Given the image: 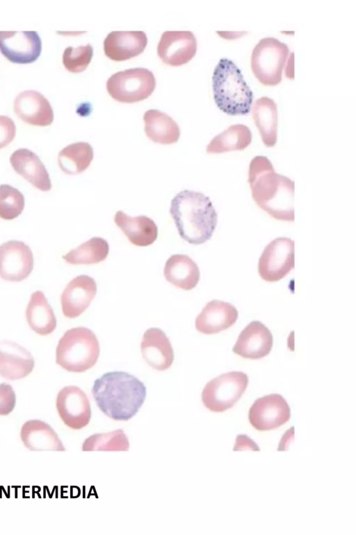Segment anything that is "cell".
Segmentation results:
<instances>
[{
	"label": "cell",
	"instance_id": "cell-17",
	"mask_svg": "<svg viewBox=\"0 0 356 535\" xmlns=\"http://www.w3.org/2000/svg\"><path fill=\"white\" fill-rule=\"evenodd\" d=\"M15 114L26 123L47 126L54 121V111L48 100L40 92L26 90L17 95L14 101Z\"/></svg>",
	"mask_w": 356,
	"mask_h": 535
},
{
	"label": "cell",
	"instance_id": "cell-19",
	"mask_svg": "<svg viewBox=\"0 0 356 535\" xmlns=\"http://www.w3.org/2000/svg\"><path fill=\"white\" fill-rule=\"evenodd\" d=\"M35 362L31 352L19 344L0 341V375L10 380L26 377L31 373Z\"/></svg>",
	"mask_w": 356,
	"mask_h": 535
},
{
	"label": "cell",
	"instance_id": "cell-6",
	"mask_svg": "<svg viewBox=\"0 0 356 535\" xmlns=\"http://www.w3.org/2000/svg\"><path fill=\"white\" fill-rule=\"evenodd\" d=\"M289 54L285 43L275 38H262L252 52L251 68L254 75L264 85L278 84Z\"/></svg>",
	"mask_w": 356,
	"mask_h": 535
},
{
	"label": "cell",
	"instance_id": "cell-16",
	"mask_svg": "<svg viewBox=\"0 0 356 535\" xmlns=\"http://www.w3.org/2000/svg\"><path fill=\"white\" fill-rule=\"evenodd\" d=\"M273 343L269 329L261 322L254 320L241 331L232 350L243 358L259 359L270 353Z\"/></svg>",
	"mask_w": 356,
	"mask_h": 535
},
{
	"label": "cell",
	"instance_id": "cell-36",
	"mask_svg": "<svg viewBox=\"0 0 356 535\" xmlns=\"http://www.w3.org/2000/svg\"><path fill=\"white\" fill-rule=\"evenodd\" d=\"M16 134L14 121L7 116H0V149L13 141Z\"/></svg>",
	"mask_w": 356,
	"mask_h": 535
},
{
	"label": "cell",
	"instance_id": "cell-22",
	"mask_svg": "<svg viewBox=\"0 0 356 535\" xmlns=\"http://www.w3.org/2000/svg\"><path fill=\"white\" fill-rule=\"evenodd\" d=\"M15 171L35 188L47 192L51 189V182L44 165L39 157L27 148H19L10 157Z\"/></svg>",
	"mask_w": 356,
	"mask_h": 535
},
{
	"label": "cell",
	"instance_id": "cell-13",
	"mask_svg": "<svg viewBox=\"0 0 356 535\" xmlns=\"http://www.w3.org/2000/svg\"><path fill=\"white\" fill-rule=\"evenodd\" d=\"M33 268L30 247L19 240H10L0 245V277L8 281L26 279Z\"/></svg>",
	"mask_w": 356,
	"mask_h": 535
},
{
	"label": "cell",
	"instance_id": "cell-34",
	"mask_svg": "<svg viewBox=\"0 0 356 535\" xmlns=\"http://www.w3.org/2000/svg\"><path fill=\"white\" fill-rule=\"evenodd\" d=\"M92 55L93 48L90 44L76 47L69 46L63 54V64L70 72H81L90 63Z\"/></svg>",
	"mask_w": 356,
	"mask_h": 535
},
{
	"label": "cell",
	"instance_id": "cell-27",
	"mask_svg": "<svg viewBox=\"0 0 356 535\" xmlns=\"http://www.w3.org/2000/svg\"><path fill=\"white\" fill-rule=\"evenodd\" d=\"M145 132L152 141L161 144L176 143L180 136L178 124L167 114L157 109L145 111Z\"/></svg>",
	"mask_w": 356,
	"mask_h": 535
},
{
	"label": "cell",
	"instance_id": "cell-26",
	"mask_svg": "<svg viewBox=\"0 0 356 535\" xmlns=\"http://www.w3.org/2000/svg\"><path fill=\"white\" fill-rule=\"evenodd\" d=\"M26 321L32 330L44 336L56 327V318L44 294L41 290L33 293L26 309Z\"/></svg>",
	"mask_w": 356,
	"mask_h": 535
},
{
	"label": "cell",
	"instance_id": "cell-18",
	"mask_svg": "<svg viewBox=\"0 0 356 535\" xmlns=\"http://www.w3.org/2000/svg\"><path fill=\"white\" fill-rule=\"evenodd\" d=\"M147 38L142 31H114L104 41L105 55L115 61H122L138 56L145 49Z\"/></svg>",
	"mask_w": 356,
	"mask_h": 535
},
{
	"label": "cell",
	"instance_id": "cell-31",
	"mask_svg": "<svg viewBox=\"0 0 356 535\" xmlns=\"http://www.w3.org/2000/svg\"><path fill=\"white\" fill-rule=\"evenodd\" d=\"M109 252L108 242L100 237H93L76 249L63 256L72 265H90L104 261Z\"/></svg>",
	"mask_w": 356,
	"mask_h": 535
},
{
	"label": "cell",
	"instance_id": "cell-35",
	"mask_svg": "<svg viewBox=\"0 0 356 535\" xmlns=\"http://www.w3.org/2000/svg\"><path fill=\"white\" fill-rule=\"evenodd\" d=\"M16 395L12 386L8 383L0 384V415L9 414L15 408Z\"/></svg>",
	"mask_w": 356,
	"mask_h": 535
},
{
	"label": "cell",
	"instance_id": "cell-5",
	"mask_svg": "<svg viewBox=\"0 0 356 535\" xmlns=\"http://www.w3.org/2000/svg\"><path fill=\"white\" fill-rule=\"evenodd\" d=\"M100 352L95 334L85 327L67 330L59 339L56 362L63 369L82 373L95 366Z\"/></svg>",
	"mask_w": 356,
	"mask_h": 535
},
{
	"label": "cell",
	"instance_id": "cell-2",
	"mask_svg": "<svg viewBox=\"0 0 356 535\" xmlns=\"http://www.w3.org/2000/svg\"><path fill=\"white\" fill-rule=\"evenodd\" d=\"M92 394L99 410L115 421L131 419L146 398V387L136 376L124 371H111L96 379Z\"/></svg>",
	"mask_w": 356,
	"mask_h": 535
},
{
	"label": "cell",
	"instance_id": "cell-12",
	"mask_svg": "<svg viewBox=\"0 0 356 535\" xmlns=\"http://www.w3.org/2000/svg\"><path fill=\"white\" fill-rule=\"evenodd\" d=\"M41 51V39L35 31H0V52L13 63H33Z\"/></svg>",
	"mask_w": 356,
	"mask_h": 535
},
{
	"label": "cell",
	"instance_id": "cell-15",
	"mask_svg": "<svg viewBox=\"0 0 356 535\" xmlns=\"http://www.w3.org/2000/svg\"><path fill=\"white\" fill-rule=\"evenodd\" d=\"M97 294L95 279L86 274L72 279L60 295L63 315L69 318L79 316L89 307Z\"/></svg>",
	"mask_w": 356,
	"mask_h": 535
},
{
	"label": "cell",
	"instance_id": "cell-1",
	"mask_svg": "<svg viewBox=\"0 0 356 535\" xmlns=\"http://www.w3.org/2000/svg\"><path fill=\"white\" fill-rule=\"evenodd\" d=\"M248 183L256 204L270 217L281 221H294V182L277 173L265 156L251 160Z\"/></svg>",
	"mask_w": 356,
	"mask_h": 535
},
{
	"label": "cell",
	"instance_id": "cell-28",
	"mask_svg": "<svg viewBox=\"0 0 356 535\" xmlns=\"http://www.w3.org/2000/svg\"><path fill=\"white\" fill-rule=\"evenodd\" d=\"M252 113L263 143L267 147H273L277 142V136L276 103L268 97H261L254 102Z\"/></svg>",
	"mask_w": 356,
	"mask_h": 535
},
{
	"label": "cell",
	"instance_id": "cell-10",
	"mask_svg": "<svg viewBox=\"0 0 356 535\" xmlns=\"http://www.w3.org/2000/svg\"><path fill=\"white\" fill-rule=\"evenodd\" d=\"M56 406L63 422L69 428L79 430L91 419V408L86 394L74 385L64 387L57 394Z\"/></svg>",
	"mask_w": 356,
	"mask_h": 535
},
{
	"label": "cell",
	"instance_id": "cell-14",
	"mask_svg": "<svg viewBox=\"0 0 356 535\" xmlns=\"http://www.w3.org/2000/svg\"><path fill=\"white\" fill-rule=\"evenodd\" d=\"M197 40L189 31H166L161 35L157 54L162 61L172 66L187 63L195 55Z\"/></svg>",
	"mask_w": 356,
	"mask_h": 535
},
{
	"label": "cell",
	"instance_id": "cell-8",
	"mask_svg": "<svg viewBox=\"0 0 356 535\" xmlns=\"http://www.w3.org/2000/svg\"><path fill=\"white\" fill-rule=\"evenodd\" d=\"M248 384V375L241 371L220 375L204 386L202 391V403L211 412H222L236 403Z\"/></svg>",
	"mask_w": 356,
	"mask_h": 535
},
{
	"label": "cell",
	"instance_id": "cell-24",
	"mask_svg": "<svg viewBox=\"0 0 356 535\" xmlns=\"http://www.w3.org/2000/svg\"><path fill=\"white\" fill-rule=\"evenodd\" d=\"M114 222L129 241L136 246H149L153 244L158 237L156 224L147 216L130 217L122 210H118L115 215Z\"/></svg>",
	"mask_w": 356,
	"mask_h": 535
},
{
	"label": "cell",
	"instance_id": "cell-3",
	"mask_svg": "<svg viewBox=\"0 0 356 535\" xmlns=\"http://www.w3.org/2000/svg\"><path fill=\"white\" fill-rule=\"evenodd\" d=\"M170 213L180 237L191 245L210 240L218 222L211 201L200 192H179L171 201Z\"/></svg>",
	"mask_w": 356,
	"mask_h": 535
},
{
	"label": "cell",
	"instance_id": "cell-37",
	"mask_svg": "<svg viewBox=\"0 0 356 535\" xmlns=\"http://www.w3.org/2000/svg\"><path fill=\"white\" fill-rule=\"evenodd\" d=\"M234 451L252 450L259 451L260 449L251 438L246 435H238L236 439Z\"/></svg>",
	"mask_w": 356,
	"mask_h": 535
},
{
	"label": "cell",
	"instance_id": "cell-21",
	"mask_svg": "<svg viewBox=\"0 0 356 535\" xmlns=\"http://www.w3.org/2000/svg\"><path fill=\"white\" fill-rule=\"evenodd\" d=\"M238 318L236 307L220 300L209 302L196 317V329L204 334H214L232 327Z\"/></svg>",
	"mask_w": 356,
	"mask_h": 535
},
{
	"label": "cell",
	"instance_id": "cell-30",
	"mask_svg": "<svg viewBox=\"0 0 356 535\" xmlns=\"http://www.w3.org/2000/svg\"><path fill=\"white\" fill-rule=\"evenodd\" d=\"M93 155V148L90 144L79 141L65 146L58 153V164L65 173L76 175L88 169Z\"/></svg>",
	"mask_w": 356,
	"mask_h": 535
},
{
	"label": "cell",
	"instance_id": "cell-33",
	"mask_svg": "<svg viewBox=\"0 0 356 535\" xmlns=\"http://www.w3.org/2000/svg\"><path fill=\"white\" fill-rule=\"evenodd\" d=\"M24 208V196L15 187L7 184L0 185V217L11 220L17 217Z\"/></svg>",
	"mask_w": 356,
	"mask_h": 535
},
{
	"label": "cell",
	"instance_id": "cell-25",
	"mask_svg": "<svg viewBox=\"0 0 356 535\" xmlns=\"http://www.w3.org/2000/svg\"><path fill=\"white\" fill-rule=\"evenodd\" d=\"M163 274L173 286L183 290L194 288L200 277L196 263L185 254H173L166 261Z\"/></svg>",
	"mask_w": 356,
	"mask_h": 535
},
{
	"label": "cell",
	"instance_id": "cell-23",
	"mask_svg": "<svg viewBox=\"0 0 356 535\" xmlns=\"http://www.w3.org/2000/svg\"><path fill=\"white\" fill-rule=\"evenodd\" d=\"M20 438L24 445L31 451H65L55 431L41 420L26 421L21 428Z\"/></svg>",
	"mask_w": 356,
	"mask_h": 535
},
{
	"label": "cell",
	"instance_id": "cell-4",
	"mask_svg": "<svg viewBox=\"0 0 356 535\" xmlns=\"http://www.w3.org/2000/svg\"><path fill=\"white\" fill-rule=\"evenodd\" d=\"M213 99L217 107L231 115H245L250 111L253 93L241 70L229 59H221L213 76Z\"/></svg>",
	"mask_w": 356,
	"mask_h": 535
},
{
	"label": "cell",
	"instance_id": "cell-11",
	"mask_svg": "<svg viewBox=\"0 0 356 535\" xmlns=\"http://www.w3.org/2000/svg\"><path fill=\"white\" fill-rule=\"evenodd\" d=\"M290 417V407L285 398L278 394L257 398L248 414L250 424L261 431L275 429L286 423Z\"/></svg>",
	"mask_w": 356,
	"mask_h": 535
},
{
	"label": "cell",
	"instance_id": "cell-29",
	"mask_svg": "<svg viewBox=\"0 0 356 535\" xmlns=\"http://www.w3.org/2000/svg\"><path fill=\"white\" fill-rule=\"evenodd\" d=\"M252 141L249 127L243 124H235L214 137L207 145V153L217 154L232 150H242Z\"/></svg>",
	"mask_w": 356,
	"mask_h": 535
},
{
	"label": "cell",
	"instance_id": "cell-7",
	"mask_svg": "<svg viewBox=\"0 0 356 535\" xmlns=\"http://www.w3.org/2000/svg\"><path fill=\"white\" fill-rule=\"evenodd\" d=\"M155 86L153 72L144 68L118 72L106 82V89L111 98L124 103L138 102L147 98Z\"/></svg>",
	"mask_w": 356,
	"mask_h": 535
},
{
	"label": "cell",
	"instance_id": "cell-32",
	"mask_svg": "<svg viewBox=\"0 0 356 535\" xmlns=\"http://www.w3.org/2000/svg\"><path fill=\"white\" fill-rule=\"evenodd\" d=\"M129 448V439L122 429L93 434L87 437L82 444L83 451H128Z\"/></svg>",
	"mask_w": 356,
	"mask_h": 535
},
{
	"label": "cell",
	"instance_id": "cell-20",
	"mask_svg": "<svg viewBox=\"0 0 356 535\" xmlns=\"http://www.w3.org/2000/svg\"><path fill=\"white\" fill-rule=\"evenodd\" d=\"M140 350L145 362L156 370H167L174 361L171 343L160 328L150 327L144 332Z\"/></svg>",
	"mask_w": 356,
	"mask_h": 535
},
{
	"label": "cell",
	"instance_id": "cell-9",
	"mask_svg": "<svg viewBox=\"0 0 356 535\" xmlns=\"http://www.w3.org/2000/svg\"><path fill=\"white\" fill-rule=\"evenodd\" d=\"M294 249L295 243L291 238L280 237L272 240L259 260L258 271L261 279L275 282L286 277L294 268Z\"/></svg>",
	"mask_w": 356,
	"mask_h": 535
}]
</instances>
